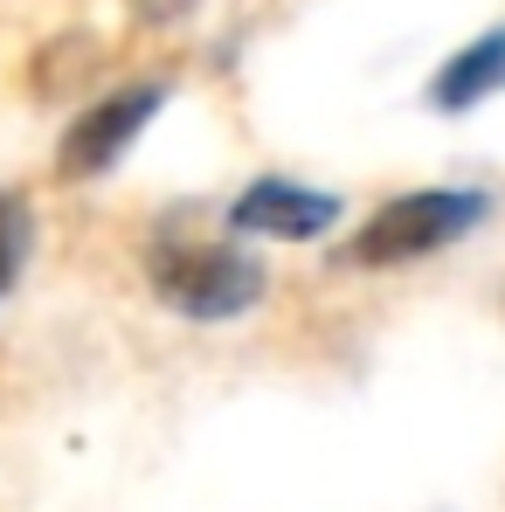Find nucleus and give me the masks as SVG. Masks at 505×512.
Returning <instances> with one entry per match:
<instances>
[{
	"label": "nucleus",
	"mask_w": 505,
	"mask_h": 512,
	"mask_svg": "<svg viewBox=\"0 0 505 512\" xmlns=\"http://www.w3.org/2000/svg\"><path fill=\"white\" fill-rule=\"evenodd\" d=\"M146 284L153 298L194 319V326H222L243 319L250 305H263V263L243 243H201V236H160L146 256Z\"/></svg>",
	"instance_id": "2"
},
{
	"label": "nucleus",
	"mask_w": 505,
	"mask_h": 512,
	"mask_svg": "<svg viewBox=\"0 0 505 512\" xmlns=\"http://www.w3.org/2000/svg\"><path fill=\"white\" fill-rule=\"evenodd\" d=\"M505 90V28H485L471 49H457L436 77H429V104L436 111H471Z\"/></svg>",
	"instance_id": "5"
},
{
	"label": "nucleus",
	"mask_w": 505,
	"mask_h": 512,
	"mask_svg": "<svg viewBox=\"0 0 505 512\" xmlns=\"http://www.w3.org/2000/svg\"><path fill=\"white\" fill-rule=\"evenodd\" d=\"M187 7H194V0H139L146 21H173V14H187Z\"/></svg>",
	"instance_id": "7"
},
{
	"label": "nucleus",
	"mask_w": 505,
	"mask_h": 512,
	"mask_svg": "<svg viewBox=\"0 0 505 512\" xmlns=\"http://www.w3.org/2000/svg\"><path fill=\"white\" fill-rule=\"evenodd\" d=\"M160 104H167V84H125V90H104L97 104H84L70 125H63V146H56V173L63 180H97V173H111L125 153H132V139L160 118Z\"/></svg>",
	"instance_id": "3"
},
{
	"label": "nucleus",
	"mask_w": 505,
	"mask_h": 512,
	"mask_svg": "<svg viewBox=\"0 0 505 512\" xmlns=\"http://www.w3.org/2000/svg\"><path fill=\"white\" fill-rule=\"evenodd\" d=\"M485 215H492V194H485V187H416V194L381 201V208L353 229V243L339 250V263H360V270L422 263V256L478 236Z\"/></svg>",
	"instance_id": "1"
},
{
	"label": "nucleus",
	"mask_w": 505,
	"mask_h": 512,
	"mask_svg": "<svg viewBox=\"0 0 505 512\" xmlns=\"http://www.w3.org/2000/svg\"><path fill=\"white\" fill-rule=\"evenodd\" d=\"M28 250H35V215H28V201L14 187H0V298L21 284Z\"/></svg>",
	"instance_id": "6"
},
{
	"label": "nucleus",
	"mask_w": 505,
	"mask_h": 512,
	"mask_svg": "<svg viewBox=\"0 0 505 512\" xmlns=\"http://www.w3.org/2000/svg\"><path fill=\"white\" fill-rule=\"evenodd\" d=\"M229 229L236 236H263V243H319L326 229H339V194L263 173L229 201Z\"/></svg>",
	"instance_id": "4"
}]
</instances>
